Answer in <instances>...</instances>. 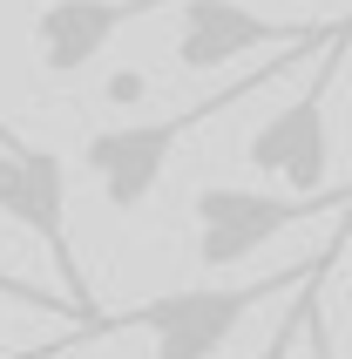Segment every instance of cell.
I'll use <instances>...</instances> for the list:
<instances>
[{
    "label": "cell",
    "mask_w": 352,
    "mask_h": 359,
    "mask_svg": "<svg viewBox=\"0 0 352 359\" xmlns=\"http://www.w3.org/2000/svg\"><path fill=\"white\" fill-rule=\"evenodd\" d=\"M352 48V14L332 27V41L312 55V81L298 88L278 116H264L251 129V170L257 177L285 183V197H318L325 190V170H332V129H325V102H332L339 61Z\"/></svg>",
    "instance_id": "obj_3"
},
{
    "label": "cell",
    "mask_w": 352,
    "mask_h": 359,
    "mask_svg": "<svg viewBox=\"0 0 352 359\" xmlns=\"http://www.w3.org/2000/svg\"><path fill=\"white\" fill-rule=\"evenodd\" d=\"M0 217L20 224V231L55 258L61 312L88 332V325H95V305H88V285H81V271H75V244H68V170H61L55 149H41V142H27V136L0 149Z\"/></svg>",
    "instance_id": "obj_5"
},
{
    "label": "cell",
    "mask_w": 352,
    "mask_h": 359,
    "mask_svg": "<svg viewBox=\"0 0 352 359\" xmlns=\"http://www.w3.org/2000/svg\"><path fill=\"white\" fill-rule=\"evenodd\" d=\"M332 27H339V20H332ZM332 27H325L318 41H305V48L264 55V68L224 81L217 95L190 102V109H176V116H149V122H116V129H95V136L81 142V163H88V177H95L102 203H109V210H136V203H149V190L163 183V170H170V156H176V142L190 136V129H203V122L231 116L237 102H251L257 88H271L278 75H292L305 55H318V48L332 41Z\"/></svg>",
    "instance_id": "obj_1"
},
{
    "label": "cell",
    "mask_w": 352,
    "mask_h": 359,
    "mask_svg": "<svg viewBox=\"0 0 352 359\" xmlns=\"http://www.w3.org/2000/svg\"><path fill=\"white\" fill-rule=\"evenodd\" d=\"M312 292H318V285H312ZM312 292H298V299H292V319L271 332V359H292V346L305 339V299H312Z\"/></svg>",
    "instance_id": "obj_9"
},
{
    "label": "cell",
    "mask_w": 352,
    "mask_h": 359,
    "mask_svg": "<svg viewBox=\"0 0 352 359\" xmlns=\"http://www.w3.org/2000/svg\"><path fill=\"white\" fill-rule=\"evenodd\" d=\"M339 251H346V231H339L312 264H292L278 278H257V285H196V292H163V299H142L136 312H116V319H95L88 332H149L156 359H210L224 353L237 325L251 319L264 299H298L312 285L332 278Z\"/></svg>",
    "instance_id": "obj_2"
},
{
    "label": "cell",
    "mask_w": 352,
    "mask_h": 359,
    "mask_svg": "<svg viewBox=\"0 0 352 359\" xmlns=\"http://www.w3.org/2000/svg\"><path fill=\"white\" fill-rule=\"evenodd\" d=\"M102 95H109V109H116V102L129 109V102H142V95H149V75H142V68H116V75L102 81Z\"/></svg>",
    "instance_id": "obj_8"
},
{
    "label": "cell",
    "mask_w": 352,
    "mask_h": 359,
    "mask_svg": "<svg viewBox=\"0 0 352 359\" xmlns=\"http://www.w3.org/2000/svg\"><path fill=\"white\" fill-rule=\"evenodd\" d=\"M305 346H312V359H339L332 353V332H325V312H318V292L305 299Z\"/></svg>",
    "instance_id": "obj_10"
},
{
    "label": "cell",
    "mask_w": 352,
    "mask_h": 359,
    "mask_svg": "<svg viewBox=\"0 0 352 359\" xmlns=\"http://www.w3.org/2000/svg\"><path fill=\"white\" fill-rule=\"evenodd\" d=\"M196 217V264H244L257 244L285 238L312 217H352V190H318V197H285V190H244V183H203L190 197Z\"/></svg>",
    "instance_id": "obj_4"
},
{
    "label": "cell",
    "mask_w": 352,
    "mask_h": 359,
    "mask_svg": "<svg viewBox=\"0 0 352 359\" xmlns=\"http://www.w3.org/2000/svg\"><path fill=\"white\" fill-rule=\"evenodd\" d=\"M55 353H61V346H41V353H34V359H55Z\"/></svg>",
    "instance_id": "obj_13"
},
{
    "label": "cell",
    "mask_w": 352,
    "mask_h": 359,
    "mask_svg": "<svg viewBox=\"0 0 352 359\" xmlns=\"http://www.w3.org/2000/svg\"><path fill=\"white\" fill-rule=\"evenodd\" d=\"M7 142H20V136H14V129H7V122H0V149H7Z\"/></svg>",
    "instance_id": "obj_12"
},
{
    "label": "cell",
    "mask_w": 352,
    "mask_h": 359,
    "mask_svg": "<svg viewBox=\"0 0 352 359\" xmlns=\"http://www.w3.org/2000/svg\"><path fill=\"white\" fill-rule=\"evenodd\" d=\"M264 359H271V346H264Z\"/></svg>",
    "instance_id": "obj_15"
},
{
    "label": "cell",
    "mask_w": 352,
    "mask_h": 359,
    "mask_svg": "<svg viewBox=\"0 0 352 359\" xmlns=\"http://www.w3.org/2000/svg\"><path fill=\"white\" fill-rule=\"evenodd\" d=\"M332 27V20H325ZM325 27H292V20H264L251 7H237V0H183L176 7V68H231L237 55H251V48H305L318 41Z\"/></svg>",
    "instance_id": "obj_6"
},
{
    "label": "cell",
    "mask_w": 352,
    "mask_h": 359,
    "mask_svg": "<svg viewBox=\"0 0 352 359\" xmlns=\"http://www.w3.org/2000/svg\"><path fill=\"white\" fill-rule=\"evenodd\" d=\"M0 292H7V299H20V305H41L34 292H27V285H20V278H7V271H0Z\"/></svg>",
    "instance_id": "obj_11"
},
{
    "label": "cell",
    "mask_w": 352,
    "mask_h": 359,
    "mask_svg": "<svg viewBox=\"0 0 352 359\" xmlns=\"http://www.w3.org/2000/svg\"><path fill=\"white\" fill-rule=\"evenodd\" d=\"M0 359H34V353H0Z\"/></svg>",
    "instance_id": "obj_14"
},
{
    "label": "cell",
    "mask_w": 352,
    "mask_h": 359,
    "mask_svg": "<svg viewBox=\"0 0 352 359\" xmlns=\"http://www.w3.org/2000/svg\"><path fill=\"white\" fill-rule=\"evenodd\" d=\"M170 7H183V0H41V14H34V61H41V75H55V81L81 75L129 20L170 14Z\"/></svg>",
    "instance_id": "obj_7"
}]
</instances>
